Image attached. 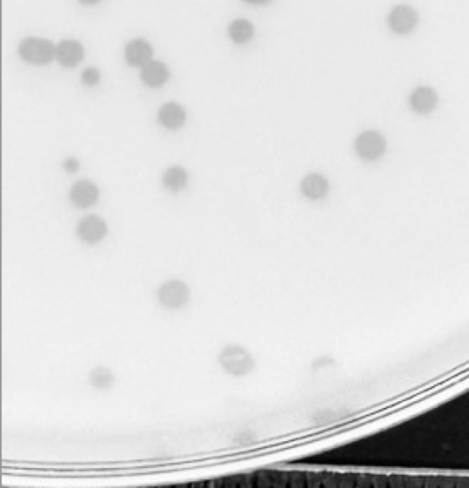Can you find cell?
Here are the masks:
<instances>
[{
    "mask_svg": "<svg viewBox=\"0 0 469 488\" xmlns=\"http://www.w3.org/2000/svg\"><path fill=\"white\" fill-rule=\"evenodd\" d=\"M159 298L164 307H181L188 298V288L179 281H167L160 288Z\"/></svg>",
    "mask_w": 469,
    "mask_h": 488,
    "instance_id": "52a82bcc",
    "label": "cell"
},
{
    "mask_svg": "<svg viewBox=\"0 0 469 488\" xmlns=\"http://www.w3.org/2000/svg\"><path fill=\"white\" fill-rule=\"evenodd\" d=\"M55 57L64 67L77 66L84 57V49L77 41L63 40L55 48Z\"/></svg>",
    "mask_w": 469,
    "mask_h": 488,
    "instance_id": "9c48e42d",
    "label": "cell"
},
{
    "mask_svg": "<svg viewBox=\"0 0 469 488\" xmlns=\"http://www.w3.org/2000/svg\"><path fill=\"white\" fill-rule=\"evenodd\" d=\"M438 96L431 87L420 86L410 94L408 103L410 109L420 116L431 114L438 105Z\"/></svg>",
    "mask_w": 469,
    "mask_h": 488,
    "instance_id": "277c9868",
    "label": "cell"
},
{
    "mask_svg": "<svg viewBox=\"0 0 469 488\" xmlns=\"http://www.w3.org/2000/svg\"><path fill=\"white\" fill-rule=\"evenodd\" d=\"M106 233V223L98 216H87L77 225V235L87 244H94L101 242Z\"/></svg>",
    "mask_w": 469,
    "mask_h": 488,
    "instance_id": "5b68a950",
    "label": "cell"
},
{
    "mask_svg": "<svg viewBox=\"0 0 469 488\" xmlns=\"http://www.w3.org/2000/svg\"><path fill=\"white\" fill-rule=\"evenodd\" d=\"M388 142L376 130H366L359 133L354 142V151L359 159L366 162H377L385 154Z\"/></svg>",
    "mask_w": 469,
    "mask_h": 488,
    "instance_id": "6da1fadb",
    "label": "cell"
},
{
    "mask_svg": "<svg viewBox=\"0 0 469 488\" xmlns=\"http://www.w3.org/2000/svg\"><path fill=\"white\" fill-rule=\"evenodd\" d=\"M254 31L252 23L244 18L236 19L229 27L231 40L234 41L236 44H245L251 40Z\"/></svg>",
    "mask_w": 469,
    "mask_h": 488,
    "instance_id": "5bb4252c",
    "label": "cell"
},
{
    "mask_svg": "<svg viewBox=\"0 0 469 488\" xmlns=\"http://www.w3.org/2000/svg\"><path fill=\"white\" fill-rule=\"evenodd\" d=\"M301 192L308 201L322 200L329 192V181L320 173L306 175L301 182Z\"/></svg>",
    "mask_w": 469,
    "mask_h": 488,
    "instance_id": "8992f818",
    "label": "cell"
},
{
    "mask_svg": "<svg viewBox=\"0 0 469 488\" xmlns=\"http://www.w3.org/2000/svg\"><path fill=\"white\" fill-rule=\"evenodd\" d=\"M125 55L129 64L135 67H143L151 62L153 52L147 41L135 40L126 46Z\"/></svg>",
    "mask_w": 469,
    "mask_h": 488,
    "instance_id": "30bf717a",
    "label": "cell"
},
{
    "mask_svg": "<svg viewBox=\"0 0 469 488\" xmlns=\"http://www.w3.org/2000/svg\"><path fill=\"white\" fill-rule=\"evenodd\" d=\"M19 55L25 62L31 64H47L55 57V48L49 40L29 38L21 41Z\"/></svg>",
    "mask_w": 469,
    "mask_h": 488,
    "instance_id": "7a4b0ae2",
    "label": "cell"
},
{
    "mask_svg": "<svg viewBox=\"0 0 469 488\" xmlns=\"http://www.w3.org/2000/svg\"><path fill=\"white\" fill-rule=\"evenodd\" d=\"M391 30L398 35H407L414 30L418 23V14L408 5H398L388 16Z\"/></svg>",
    "mask_w": 469,
    "mask_h": 488,
    "instance_id": "3957f363",
    "label": "cell"
},
{
    "mask_svg": "<svg viewBox=\"0 0 469 488\" xmlns=\"http://www.w3.org/2000/svg\"><path fill=\"white\" fill-rule=\"evenodd\" d=\"M169 77V71L164 63L150 62L142 67V79L150 87H160Z\"/></svg>",
    "mask_w": 469,
    "mask_h": 488,
    "instance_id": "7c38bea8",
    "label": "cell"
},
{
    "mask_svg": "<svg viewBox=\"0 0 469 488\" xmlns=\"http://www.w3.org/2000/svg\"><path fill=\"white\" fill-rule=\"evenodd\" d=\"M162 181L168 190L179 192L186 188L188 183L189 176L183 167L172 166L165 171Z\"/></svg>",
    "mask_w": 469,
    "mask_h": 488,
    "instance_id": "4fadbf2b",
    "label": "cell"
},
{
    "mask_svg": "<svg viewBox=\"0 0 469 488\" xmlns=\"http://www.w3.org/2000/svg\"><path fill=\"white\" fill-rule=\"evenodd\" d=\"M80 1H81L82 3L84 4H94L97 3V2H99V0H80Z\"/></svg>",
    "mask_w": 469,
    "mask_h": 488,
    "instance_id": "ac0fdd59",
    "label": "cell"
},
{
    "mask_svg": "<svg viewBox=\"0 0 469 488\" xmlns=\"http://www.w3.org/2000/svg\"><path fill=\"white\" fill-rule=\"evenodd\" d=\"M81 79L82 82H84L85 85H87V86H94V85H96L99 81L101 75H99L98 70L94 69V68H90V69L85 70V71L82 73Z\"/></svg>",
    "mask_w": 469,
    "mask_h": 488,
    "instance_id": "9a60e30c",
    "label": "cell"
},
{
    "mask_svg": "<svg viewBox=\"0 0 469 488\" xmlns=\"http://www.w3.org/2000/svg\"><path fill=\"white\" fill-rule=\"evenodd\" d=\"M72 203L77 207L87 208L94 205L99 198V189L94 182L88 179L77 181L71 189Z\"/></svg>",
    "mask_w": 469,
    "mask_h": 488,
    "instance_id": "ba28073f",
    "label": "cell"
},
{
    "mask_svg": "<svg viewBox=\"0 0 469 488\" xmlns=\"http://www.w3.org/2000/svg\"><path fill=\"white\" fill-rule=\"evenodd\" d=\"M63 168L66 170L68 173H75L79 169V162L75 157H68L63 162Z\"/></svg>",
    "mask_w": 469,
    "mask_h": 488,
    "instance_id": "2e32d148",
    "label": "cell"
},
{
    "mask_svg": "<svg viewBox=\"0 0 469 488\" xmlns=\"http://www.w3.org/2000/svg\"><path fill=\"white\" fill-rule=\"evenodd\" d=\"M244 1L250 4L262 5L268 3V2H270L271 0H244Z\"/></svg>",
    "mask_w": 469,
    "mask_h": 488,
    "instance_id": "e0dca14e",
    "label": "cell"
},
{
    "mask_svg": "<svg viewBox=\"0 0 469 488\" xmlns=\"http://www.w3.org/2000/svg\"><path fill=\"white\" fill-rule=\"evenodd\" d=\"M186 114L179 104L169 103L164 104L159 112L160 125L170 130H176L184 125Z\"/></svg>",
    "mask_w": 469,
    "mask_h": 488,
    "instance_id": "8fae6325",
    "label": "cell"
}]
</instances>
